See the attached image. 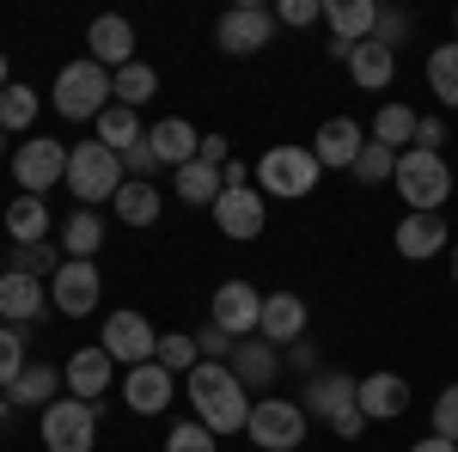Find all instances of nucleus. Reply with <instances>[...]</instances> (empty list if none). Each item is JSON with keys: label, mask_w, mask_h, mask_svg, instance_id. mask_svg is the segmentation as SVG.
I'll use <instances>...</instances> for the list:
<instances>
[{"label": "nucleus", "mask_w": 458, "mask_h": 452, "mask_svg": "<svg viewBox=\"0 0 458 452\" xmlns=\"http://www.w3.org/2000/svg\"><path fill=\"white\" fill-rule=\"evenodd\" d=\"M416 123H422V116H416L410 105H379V110H373V129H367V135L379 141V147H391V153H410Z\"/></svg>", "instance_id": "30"}, {"label": "nucleus", "mask_w": 458, "mask_h": 452, "mask_svg": "<svg viewBox=\"0 0 458 452\" xmlns=\"http://www.w3.org/2000/svg\"><path fill=\"white\" fill-rule=\"evenodd\" d=\"M98 294H105V276H98V263H73V257H62V269L49 276V306H55L62 318L98 312Z\"/></svg>", "instance_id": "10"}, {"label": "nucleus", "mask_w": 458, "mask_h": 452, "mask_svg": "<svg viewBox=\"0 0 458 452\" xmlns=\"http://www.w3.org/2000/svg\"><path fill=\"white\" fill-rule=\"evenodd\" d=\"M312 19H324L318 0H282V6H276V25H293V31H306Z\"/></svg>", "instance_id": "45"}, {"label": "nucleus", "mask_w": 458, "mask_h": 452, "mask_svg": "<svg viewBox=\"0 0 458 452\" xmlns=\"http://www.w3.org/2000/svg\"><path fill=\"white\" fill-rule=\"evenodd\" d=\"M153 172H159V159L147 153V141H141V147H129V153H123V177H135V183H153Z\"/></svg>", "instance_id": "46"}, {"label": "nucleus", "mask_w": 458, "mask_h": 452, "mask_svg": "<svg viewBox=\"0 0 458 452\" xmlns=\"http://www.w3.org/2000/svg\"><path fill=\"white\" fill-rule=\"evenodd\" d=\"M153 86H159V73L147 68V62H129V68L110 73V98H116L123 110H141L147 98H153Z\"/></svg>", "instance_id": "34"}, {"label": "nucleus", "mask_w": 458, "mask_h": 452, "mask_svg": "<svg viewBox=\"0 0 458 452\" xmlns=\"http://www.w3.org/2000/svg\"><path fill=\"white\" fill-rule=\"evenodd\" d=\"M25 330L19 324H0V391H13V380L25 373Z\"/></svg>", "instance_id": "40"}, {"label": "nucleus", "mask_w": 458, "mask_h": 452, "mask_svg": "<svg viewBox=\"0 0 458 452\" xmlns=\"http://www.w3.org/2000/svg\"><path fill=\"white\" fill-rule=\"evenodd\" d=\"M172 380L159 361H147V367H129V380H123V404L135 410V416H159L165 404H172Z\"/></svg>", "instance_id": "22"}, {"label": "nucleus", "mask_w": 458, "mask_h": 452, "mask_svg": "<svg viewBox=\"0 0 458 452\" xmlns=\"http://www.w3.org/2000/svg\"><path fill=\"white\" fill-rule=\"evenodd\" d=\"M165 209V196L153 190V183H135V177H123V190H116V220L123 226H153Z\"/></svg>", "instance_id": "32"}, {"label": "nucleus", "mask_w": 458, "mask_h": 452, "mask_svg": "<svg viewBox=\"0 0 458 452\" xmlns=\"http://www.w3.org/2000/svg\"><path fill=\"white\" fill-rule=\"evenodd\" d=\"M287 367H300V373L312 380V373H318V343H306V337H300V343H287Z\"/></svg>", "instance_id": "47"}, {"label": "nucleus", "mask_w": 458, "mask_h": 452, "mask_svg": "<svg viewBox=\"0 0 458 452\" xmlns=\"http://www.w3.org/2000/svg\"><path fill=\"white\" fill-rule=\"evenodd\" d=\"M416 31V13L410 6H379V25H373V43H386L391 55H397V43Z\"/></svg>", "instance_id": "41"}, {"label": "nucleus", "mask_w": 458, "mask_h": 452, "mask_svg": "<svg viewBox=\"0 0 458 452\" xmlns=\"http://www.w3.org/2000/svg\"><path fill=\"white\" fill-rule=\"evenodd\" d=\"M226 367L239 373V385H245V391H269V385H276V373H282V354H276V343H239Z\"/></svg>", "instance_id": "26"}, {"label": "nucleus", "mask_w": 458, "mask_h": 452, "mask_svg": "<svg viewBox=\"0 0 458 452\" xmlns=\"http://www.w3.org/2000/svg\"><path fill=\"white\" fill-rule=\"evenodd\" d=\"M208 324H220L226 337H257V324H263V294L250 287V281H220L214 287V306H208Z\"/></svg>", "instance_id": "12"}, {"label": "nucleus", "mask_w": 458, "mask_h": 452, "mask_svg": "<svg viewBox=\"0 0 458 452\" xmlns=\"http://www.w3.org/2000/svg\"><path fill=\"white\" fill-rule=\"evenodd\" d=\"M147 153H153L165 172H183V166L202 153V135H196V123L165 116V123H153V129H147Z\"/></svg>", "instance_id": "15"}, {"label": "nucleus", "mask_w": 458, "mask_h": 452, "mask_svg": "<svg viewBox=\"0 0 458 452\" xmlns=\"http://www.w3.org/2000/svg\"><path fill=\"white\" fill-rule=\"evenodd\" d=\"M190 380V404H196V422L214 428L220 440L226 434H245L250 422V391L239 385V373L226 367V361H202L196 373H183Z\"/></svg>", "instance_id": "1"}, {"label": "nucleus", "mask_w": 458, "mask_h": 452, "mask_svg": "<svg viewBox=\"0 0 458 452\" xmlns=\"http://www.w3.org/2000/svg\"><path fill=\"white\" fill-rule=\"evenodd\" d=\"M153 361H159L165 373H196V367H202L196 330H165V337H159V348H153Z\"/></svg>", "instance_id": "36"}, {"label": "nucleus", "mask_w": 458, "mask_h": 452, "mask_svg": "<svg viewBox=\"0 0 458 452\" xmlns=\"http://www.w3.org/2000/svg\"><path fill=\"white\" fill-rule=\"evenodd\" d=\"M43 306H49V281H37V276H19V269H6L0 276V318L6 324H37L43 318Z\"/></svg>", "instance_id": "16"}, {"label": "nucleus", "mask_w": 458, "mask_h": 452, "mask_svg": "<svg viewBox=\"0 0 458 452\" xmlns=\"http://www.w3.org/2000/svg\"><path fill=\"white\" fill-rule=\"evenodd\" d=\"M220 190H226L220 172L202 166V159H190L183 172H172V196H177V202H190V209H214V202H220Z\"/></svg>", "instance_id": "29"}, {"label": "nucleus", "mask_w": 458, "mask_h": 452, "mask_svg": "<svg viewBox=\"0 0 458 452\" xmlns=\"http://www.w3.org/2000/svg\"><path fill=\"white\" fill-rule=\"evenodd\" d=\"M31 123H37V92L19 80V86H6V92H0V129L13 135V129H31Z\"/></svg>", "instance_id": "38"}, {"label": "nucleus", "mask_w": 458, "mask_h": 452, "mask_svg": "<svg viewBox=\"0 0 458 452\" xmlns=\"http://www.w3.org/2000/svg\"><path fill=\"white\" fill-rule=\"evenodd\" d=\"M354 397H360V380L330 367V373H312V380H306L300 410H306L312 422H336V416H349V410H354Z\"/></svg>", "instance_id": "13"}, {"label": "nucleus", "mask_w": 458, "mask_h": 452, "mask_svg": "<svg viewBox=\"0 0 458 452\" xmlns=\"http://www.w3.org/2000/svg\"><path fill=\"white\" fill-rule=\"evenodd\" d=\"M434 434H440V440H458V385H446V391L434 397Z\"/></svg>", "instance_id": "44"}, {"label": "nucleus", "mask_w": 458, "mask_h": 452, "mask_svg": "<svg viewBox=\"0 0 458 452\" xmlns=\"http://www.w3.org/2000/svg\"><path fill=\"white\" fill-rule=\"evenodd\" d=\"M360 147H367V135H360V123H354V116H330V123L318 129V141H312V153H318V166H324V172H349Z\"/></svg>", "instance_id": "23"}, {"label": "nucleus", "mask_w": 458, "mask_h": 452, "mask_svg": "<svg viewBox=\"0 0 458 452\" xmlns=\"http://www.w3.org/2000/svg\"><path fill=\"white\" fill-rule=\"evenodd\" d=\"M360 428H367V416H360V404H354L349 416H336V422H330V434H336V440H360Z\"/></svg>", "instance_id": "50"}, {"label": "nucleus", "mask_w": 458, "mask_h": 452, "mask_svg": "<svg viewBox=\"0 0 458 452\" xmlns=\"http://www.w3.org/2000/svg\"><path fill=\"white\" fill-rule=\"evenodd\" d=\"M55 391H62V373H55V367H43V361H31V367L13 380L6 404H13V410H49V404H55Z\"/></svg>", "instance_id": "27"}, {"label": "nucleus", "mask_w": 458, "mask_h": 452, "mask_svg": "<svg viewBox=\"0 0 458 452\" xmlns=\"http://www.w3.org/2000/svg\"><path fill=\"white\" fill-rule=\"evenodd\" d=\"M196 348H202V361H233L239 337H226L220 324H202V330H196Z\"/></svg>", "instance_id": "43"}, {"label": "nucleus", "mask_w": 458, "mask_h": 452, "mask_svg": "<svg viewBox=\"0 0 458 452\" xmlns=\"http://www.w3.org/2000/svg\"><path fill=\"white\" fill-rule=\"evenodd\" d=\"M324 25H330V43H367L373 25H379V6L373 0H330L324 6Z\"/></svg>", "instance_id": "24"}, {"label": "nucleus", "mask_w": 458, "mask_h": 452, "mask_svg": "<svg viewBox=\"0 0 458 452\" xmlns=\"http://www.w3.org/2000/svg\"><path fill=\"white\" fill-rule=\"evenodd\" d=\"M349 172L360 177V183H391V177H397V153H391V147H379V141L367 135V147L354 153V166H349Z\"/></svg>", "instance_id": "37"}, {"label": "nucleus", "mask_w": 458, "mask_h": 452, "mask_svg": "<svg viewBox=\"0 0 458 452\" xmlns=\"http://www.w3.org/2000/svg\"><path fill=\"white\" fill-rule=\"evenodd\" d=\"M453 281H458V244H453Z\"/></svg>", "instance_id": "54"}, {"label": "nucleus", "mask_w": 458, "mask_h": 452, "mask_svg": "<svg viewBox=\"0 0 458 452\" xmlns=\"http://www.w3.org/2000/svg\"><path fill=\"white\" fill-rule=\"evenodd\" d=\"M196 159H202V166H214V172H220V166H226V159H233V153H226V135H202V153H196Z\"/></svg>", "instance_id": "49"}, {"label": "nucleus", "mask_w": 458, "mask_h": 452, "mask_svg": "<svg viewBox=\"0 0 458 452\" xmlns=\"http://www.w3.org/2000/svg\"><path fill=\"white\" fill-rule=\"evenodd\" d=\"M68 190L80 196V209L116 202V190H123V159L110 153L105 141H80V147H68Z\"/></svg>", "instance_id": "4"}, {"label": "nucleus", "mask_w": 458, "mask_h": 452, "mask_svg": "<svg viewBox=\"0 0 458 452\" xmlns=\"http://www.w3.org/2000/svg\"><path fill=\"white\" fill-rule=\"evenodd\" d=\"M6 269H19V276H37V281H49L55 269H62V244H19Z\"/></svg>", "instance_id": "39"}, {"label": "nucleus", "mask_w": 458, "mask_h": 452, "mask_svg": "<svg viewBox=\"0 0 458 452\" xmlns=\"http://www.w3.org/2000/svg\"><path fill=\"white\" fill-rule=\"evenodd\" d=\"M86 49H92V62L110 68V73L129 68V62H135V25H129V19H116V13H105V19H92Z\"/></svg>", "instance_id": "18"}, {"label": "nucleus", "mask_w": 458, "mask_h": 452, "mask_svg": "<svg viewBox=\"0 0 458 452\" xmlns=\"http://www.w3.org/2000/svg\"><path fill=\"white\" fill-rule=\"evenodd\" d=\"M214 447H220V434L202 428V422H177L172 440H165V452H214Z\"/></svg>", "instance_id": "42"}, {"label": "nucleus", "mask_w": 458, "mask_h": 452, "mask_svg": "<svg viewBox=\"0 0 458 452\" xmlns=\"http://www.w3.org/2000/svg\"><path fill=\"white\" fill-rule=\"evenodd\" d=\"M220 183H226V190H245V183H250V166H245V159H226V166H220Z\"/></svg>", "instance_id": "51"}, {"label": "nucleus", "mask_w": 458, "mask_h": 452, "mask_svg": "<svg viewBox=\"0 0 458 452\" xmlns=\"http://www.w3.org/2000/svg\"><path fill=\"white\" fill-rule=\"evenodd\" d=\"M0 276H6V257H0Z\"/></svg>", "instance_id": "56"}, {"label": "nucleus", "mask_w": 458, "mask_h": 452, "mask_svg": "<svg viewBox=\"0 0 458 452\" xmlns=\"http://www.w3.org/2000/svg\"><path fill=\"white\" fill-rule=\"evenodd\" d=\"M13 177H19V190L25 196H43V190H55L62 177H68V147L49 135H31L19 153H13Z\"/></svg>", "instance_id": "9"}, {"label": "nucleus", "mask_w": 458, "mask_h": 452, "mask_svg": "<svg viewBox=\"0 0 458 452\" xmlns=\"http://www.w3.org/2000/svg\"><path fill=\"white\" fill-rule=\"evenodd\" d=\"M43 447L49 452H92L98 447V404L55 397V404L43 410Z\"/></svg>", "instance_id": "7"}, {"label": "nucleus", "mask_w": 458, "mask_h": 452, "mask_svg": "<svg viewBox=\"0 0 458 452\" xmlns=\"http://www.w3.org/2000/svg\"><path fill=\"white\" fill-rule=\"evenodd\" d=\"M214 43L226 49V55H263L269 43H276V13L269 6H226L220 13V25H214Z\"/></svg>", "instance_id": "8"}, {"label": "nucleus", "mask_w": 458, "mask_h": 452, "mask_svg": "<svg viewBox=\"0 0 458 452\" xmlns=\"http://www.w3.org/2000/svg\"><path fill=\"white\" fill-rule=\"evenodd\" d=\"M354 404H360L367 422H397L403 410H410V380H403V373H367Z\"/></svg>", "instance_id": "20"}, {"label": "nucleus", "mask_w": 458, "mask_h": 452, "mask_svg": "<svg viewBox=\"0 0 458 452\" xmlns=\"http://www.w3.org/2000/svg\"><path fill=\"white\" fill-rule=\"evenodd\" d=\"M397 196L410 202V214H440V202L453 196V172H446V159L440 153H422V147H410V153H397Z\"/></svg>", "instance_id": "5"}, {"label": "nucleus", "mask_w": 458, "mask_h": 452, "mask_svg": "<svg viewBox=\"0 0 458 452\" xmlns=\"http://www.w3.org/2000/svg\"><path fill=\"white\" fill-rule=\"evenodd\" d=\"M6 86H13V80H6V55H0V92H6Z\"/></svg>", "instance_id": "53"}, {"label": "nucleus", "mask_w": 458, "mask_h": 452, "mask_svg": "<svg viewBox=\"0 0 458 452\" xmlns=\"http://www.w3.org/2000/svg\"><path fill=\"white\" fill-rule=\"evenodd\" d=\"M306 324H312V312L300 294H263V324H257L263 343H300Z\"/></svg>", "instance_id": "21"}, {"label": "nucleus", "mask_w": 458, "mask_h": 452, "mask_svg": "<svg viewBox=\"0 0 458 452\" xmlns=\"http://www.w3.org/2000/svg\"><path fill=\"white\" fill-rule=\"evenodd\" d=\"M263 220H269V214H263V190H220V202H214V226H220V233H226V239H263Z\"/></svg>", "instance_id": "14"}, {"label": "nucleus", "mask_w": 458, "mask_h": 452, "mask_svg": "<svg viewBox=\"0 0 458 452\" xmlns=\"http://www.w3.org/2000/svg\"><path fill=\"white\" fill-rule=\"evenodd\" d=\"M98 348H105L116 367H147L153 348H159V337H153V324H147L141 312H110L105 330H98Z\"/></svg>", "instance_id": "11"}, {"label": "nucleus", "mask_w": 458, "mask_h": 452, "mask_svg": "<svg viewBox=\"0 0 458 452\" xmlns=\"http://www.w3.org/2000/svg\"><path fill=\"white\" fill-rule=\"evenodd\" d=\"M343 68H349V80L360 86V92H386L391 73H397V55H391L386 43H373V37H367V43H354V49H349V62H343Z\"/></svg>", "instance_id": "25"}, {"label": "nucleus", "mask_w": 458, "mask_h": 452, "mask_svg": "<svg viewBox=\"0 0 458 452\" xmlns=\"http://www.w3.org/2000/svg\"><path fill=\"white\" fill-rule=\"evenodd\" d=\"M453 31H458V13H453Z\"/></svg>", "instance_id": "58"}, {"label": "nucleus", "mask_w": 458, "mask_h": 452, "mask_svg": "<svg viewBox=\"0 0 458 452\" xmlns=\"http://www.w3.org/2000/svg\"><path fill=\"white\" fill-rule=\"evenodd\" d=\"M416 147H422V153H440V147H446V123L422 116V123H416Z\"/></svg>", "instance_id": "48"}, {"label": "nucleus", "mask_w": 458, "mask_h": 452, "mask_svg": "<svg viewBox=\"0 0 458 452\" xmlns=\"http://www.w3.org/2000/svg\"><path fill=\"white\" fill-rule=\"evenodd\" d=\"M410 452H458V440H440V434H428V440H416Z\"/></svg>", "instance_id": "52"}, {"label": "nucleus", "mask_w": 458, "mask_h": 452, "mask_svg": "<svg viewBox=\"0 0 458 452\" xmlns=\"http://www.w3.org/2000/svg\"><path fill=\"white\" fill-rule=\"evenodd\" d=\"M49 105L62 110L68 123H98L116 98H110V68H98L92 55H80L68 68L55 73V92H49Z\"/></svg>", "instance_id": "2"}, {"label": "nucleus", "mask_w": 458, "mask_h": 452, "mask_svg": "<svg viewBox=\"0 0 458 452\" xmlns=\"http://www.w3.org/2000/svg\"><path fill=\"white\" fill-rule=\"evenodd\" d=\"M0 159H6V129H0Z\"/></svg>", "instance_id": "55"}, {"label": "nucleus", "mask_w": 458, "mask_h": 452, "mask_svg": "<svg viewBox=\"0 0 458 452\" xmlns=\"http://www.w3.org/2000/svg\"><path fill=\"white\" fill-rule=\"evenodd\" d=\"M6 233H13V244H43L49 239V209H43V196H13V202H6Z\"/></svg>", "instance_id": "31"}, {"label": "nucleus", "mask_w": 458, "mask_h": 452, "mask_svg": "<svg viewBox=\"0 0 458 452\" xmlns=\"http://www.w3.org/2000/svg\"><path fill=\"white\" fill-rule=\"evenodd\" d=\"M250 177H257L263 196H276V202H300V196H312V190H318L324 166H318L312 147H269V153L250 166Z\"/></svg>", "instance_id": "3"}, {"label": "nucleus", "mask_w": 458, "mask_h": 452, "mask_svg": "<svg viewBox=\"0 0 458 452\" xmlns=\"http://www.w3.org/2000/svg\"><path fill=\"white\" fill-rule=\"evenodd\" d=\"M98 141H105L110 153H116V159H123V153H129V147H141V141H147V129H141V116H135V110L110 105L105 116H98Z\"/></svg>", "instance_id": "35"}, {"label": "nucleus", "mask_w": 458, "mask_h": 452, "mask_svg": "<svg viewBox=\"0 0 458 452\" xmlns=\"http://www.w3.org/2000/svg\"><path fill=\"white\" fill-rule=\"evenodd\" d=\"M0 416H6V397H0Z\"/></svg>", "instance_id": "57"}, {"label": "nucleus", "mask_w": 458, "mask_h": 452, "mask_svg": "<svg viewBox=\"0 0 458 452\" xmlns=\"http://www.w3.org/2000/svg\"><path fill=\"white\" fill-rule=\"evenodd\" d=\"M391 244H397L410 263H428V257H440V251L453 244V233H446V220H440V214H403V220H397V233H391Z\"/></svg>", "instance_id": "19"}, {"label": "nucleus", "mask_w": 458, "mask_h": 452, "mask_svg": "<svg viewBox=\"0 0 458 452\" xmlns=\"http://www.w3.org/2000/svg\"><path fill=\"white\" fill-rule=\"evenodd\" d=\"M110 373H116V361H110L98 343L73 348L68 354V397H80V404H98L110 391Z\"/></svg>", "instance_id": "17"}, {"label": "nucleus", "mask_w": 458, "mask_h": 452, "mask_svg": "<svg viewBox=\"0 0 458 452\" xmlns=\"http://www.w3.org/2000/svg\"><path fill=\"white\" fill-rule=\"evenodd\" d=\"M428 92L446 110H458V37L440 43V49H428Z\"/></svg>", "instance_id": "33"}, {"label": "nucleus", "mask_w": 458, "mask_h": 452, "mask_svg": "<svg viewBox=\"0 0 458 452\" xmlns=\"http://www.w3.org/2000/svg\"><path fill=\"white\" fill-rule=\"evenodd\" d=\"M98 244H105V220H98V209H73L68 220H62V257L92 263V257H98Z\"/></svg>", "instance_id": "28"}, {"label": "nucleus", "mask_w": 458, "mask_h": 452, "mask_svg": "<svg viewBox=\"0 0 458 452\" xmlns=\"http://www.w3.org/2000/svg\"><path fill=\"white\" fill-rule=\"evenodd\" d=\"M306 422L312 416L293 397H263V404H250L245 434H250V447H263V452H293L306 440Z\"/></svg>", "instance_id": "6"}]
</instances>
